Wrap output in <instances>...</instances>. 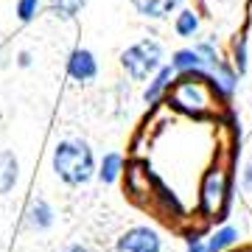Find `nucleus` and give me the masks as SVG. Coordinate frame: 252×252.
<instances>
[{"label":"nucleus","mask_w":252,"mask_h":252,"mask_svg":"<svg viewBox=\"0 0 252 252\" xmlns=\"http://www.w3.org/2000/svg\"><path fill=\"white\" fill-rule=\"evenodd\" d=\"M95 154L84 140L79 137H67L54 149V174L64 185H87L95 177Z\"/></svg>","instance_id":"f257e3e1"},{"label":"nucleus","mask_w":252,"mask_h":252,"mask_svg":"<svg viewBox=\"0 0 252 252\" xmlns=\"http://www.w3.org/2000/svg\"><path fill=\"white\" fill-rule=\"evenodd\" d=\"M207 87H213L207 73H180V79H174L171 101L190 115H202L210 104Z\"/></svg>","instance_id":"f03ea898"},{"label":"nucleus","mask_w":252,"mask_h":252,"mask_svg":"<svg viewBox=\"0 0 252 252\" xmlns=\"http://www.w3.org/2000/svg\"><path fill=\"white\" fill-rule=\"evenodd\" d=\"M121 64L129 73V79L146 81L162 67V45L157 39H140L135 45H129L121 54Z\"/></svg>","instance_id":"7ed1b4c3"},{"label":"nucleus","mask_w":252,"mask_h":252,"mask_svg":"<svg viewBox=\"0 0 252 252\" xmlns=\"http://www.w3.org/2000/svg\"><path fill=\"white\" fill-rule=\"evenodd\" d=\"M227 193H230V177H227L224 168H210L202 180V210L207 216H216L221 213V207L227 202Z\"/></svg>","instance_id":"20e7f679"},{"label":"nucleus","mask_w":252,"mask_h":252,"mask_svg":"<svg viewBox=\"0 0 252 252\" xmlns=\"http://www.w3.org/2000/svg\"><path fill=\"white\" fill-rule=\"evenodd\" d=\"M115 252H162V238L157 230L146 224L129 227L115 241Z\"/></svg>","instance_id":"39448f33"},{"label":"nucleus","mask_w":252,"mask_h":252,"mask_svg":"<svg viewBox=\"0 0 252 252\" xmlns=\"http://www.w3.org/2000/svg\"><path fill=\"white\" fill-rule=\"evenodd\" d=\"M67 76L73 81H93L98 76V62H95V56L93 51L87 48H76L67 59Z\"/></svg>","instance_id":"423d86ee"},{"label":"nucleus","mask_w":252,"mask_h":252,"mask_svg":"<svg viewBox=\"0 0 252 252\" xmlns=\"http://www.w3.org/2000/svg\"><path fill=\"white\" fill-rule=\"evenodd\" d=\"M54 216L56 213H54V207H51V202L34 199L26 210V224L31 227V230H36V233H42L48 227H54Z\"/></svg>","instance_id":"0eeeda50"},{"label":"nucleus","mask_w":252,"mask_h":252,"mask_svg":"<svg viewBox=\"0 0 252 252\" xmlns=\"http://www.w3.org/2000/svg\"><path fill=\"white\" fill-rule=\"evenodd\" d=\"M171 81H174V67L171 64H162L160 70L149 79V87H146V93H143V101L146 104H157L165 93L171 90Z\"/></svg>","instance_id":"6e6552de"},{"label":"nucleus","mask_w":252,"mask_h":252,"mask_svg":"<svg viewBox=\"0 0 252 252\" xmlns=\"http://www.w3.org/2000/svg\"><path fill=\"white\" fill-rule=\"evenodd\" d=\"M174 73H207V64L196 48H182L171 56Z\"/></svg>","instance_id":"1a4fd4ad"},{"label":"nucleus","mask_w":252,"mask_h":252,"mask_svg":"<svg viewBox=\"0 0 252 252\" xmlns=\"http://www.w3.org/2000/svg\"><path fill=\"white\" fill-rule=\"evenodd\" d=\"M182 0H132V6L140 17H149V20H165L171 14Z\"/></svg>","instance_id":"9d476101"},{"label":"nucleus","mask_w":252,"mask_h":252,"mask_svg":"<svg viewBox=\"0 0 252 252\" xmlns=\"http://www.w3.org/2000/svg\"><path fill=\"white\" fill-rule=\"evenodd\" d=\"M17 177H20V162L14 157V152L0 149V196L17 185Z\"/></svg>","instance_id":"9b49d317"},{"label":"nucleus","mask_w":252,"mask_h":252,"mask_svg":"<svg viewBox=\"0 0 252 252\" xmlns=\"http://www.w3.org/2000/svg\"><path fill=\"white\" fill-rule=\"evenodd\" d=\"M210 76V84H213V90L221 93V95H233L235 93V84H238V73L230 67V64L219 62L213 70L207 73Z\"/></svg>","instance_id":"f8f14e48"},{"label":"nucleus","mask_w":252,"mask_h":252,"mask_svg":"<svg viewBox=\"0 0 252 252\" xmlns=\"http://www.w3.org/2000/svg\"><path fill=\"white\" fill-rule=\"evenodd\" d=\"M121 171H124V154L109 152V154H104V157H101L95 177H98L101 182H107V185H112V182H115L118 177H121Z\"/></svg>","instance_id":"ddd939ff"},{"label":"nucleus","mask_w":252,"mask_h":252,"mask_svg":"<svg viewBox=\"0 0 252 252\" xmlns=\"http://www.w3.org/2000/svg\"><path fill=\"white\" fill-rule=\"evenodd\" d=\"M235 241H238V230H235V227H221V230H216V233L207 238L205 252H224L227 247H233Z\"/></svg>","instance_id":"4468645a"},{"label":"nucleus","mask_w":252,"mask_h":252,"mask_svg":"<svg viewBox=\"0 0 252 252\" xmlns=\"http://www.w3.org/2000/svg\"><path fill=\"white\" fill-rule=\"evenodd\" d=\"M174 31H177L180 36H185V39L193 36L199 31V14H196V11H190V9L180 11L177 20H174Z\"/></svg>","instance_id":"2eb2a0df"},{"label":"nucleus","mask_w":252,"mask_h":252,"mask_svg":"<svg viewBox=\"0 0 252 252\" xmlns=\"http://www.w3.org/2000/svg\"><path fill=\"white\" fill-rule=\"evenodd\" d=\"M84 3H87V0H51V11H54L56 17L70 20L84 9Z\"/></svg>","instance_id":"dca6fc26"},{"label":"nucleus","mask_w":252,"mask_h":252,"mask_svg":"<svg viewBox=\"0 0 252 252\" xmlns=\"http://www.w3.org/2000/svg\"><path fill=\"white\" fill-rule=\"evenodd\" d=\"M39 9V0H17V17L20 23H31Z\"/></svg>","instance_id":"f3484780"},{"label":"nucleus","mask_w":252,"mask_h":252,"mask_svg":"<svg viewBox=\"0 0 252 252\" xmlns=\"http://www.w3.org/2000/svg\"><path fill=\"white\" fill-rule=\"evenodd\" d=\"M247 70V36L235 39V73Z\"/></svg>","instance_id":"a211bd4d"},{"label":"nucleus","mask_w":252,"mask_h":252,"mask_svg":"<svg viewBox=\"0 0 252 252\" xmlns=\"http://www.w3.org/2000/svg\"><path fill=\"white\" fill-rule=\"evenodd\" d=\"M185 250L188 252H205L207 241L202 238V235H188V238H185Z\"/></svg>","instance_id":"6ab92c4d"},{"label":"nucleus","mask_w":252,"mask_h":252,"mask_svg":"<svg viewBox=\"0 0 252 252\" xmlns=\"http://www.w3.org/2000/svg\"><path fill=\"white\" fill-rule=\"evenodd\" d=\"M241 185H244V190L247 193H252V162L244 168V177H241Z\"/></svg>","instance_id":"aec40b11"},{"label":"nucleus","mask_w":252,"mask_h":252,"mask_svg":"<svg viewBox=\"0 0 252 252\" xmlns=\"http://www.w3.org/2000/svg\"><path fill=\"white\" fill-rule=\"evenodd\" d=\"M64 252H93V250L84 247V244H70V247H64Z\"/></svg>","instance_id":"412c9836"},{"label":"nucleus","mask_w":252,"mask_h":252,"mask_svg":"<svg viewBox=\"0 0 252 252\" xmlns=\"http://www.w3.org/2000/svg\"><path fill=\"white\" fill-rule=\"evenodd\" d=\"M28 64H31V54L23 51V54H20V67H28Z\"/></svg>","instance_id":"4be33fe9"}]
</instances>
